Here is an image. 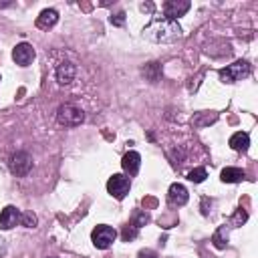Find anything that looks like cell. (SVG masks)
<instances>
[{"mask_svg": "<svg viewBox=\"0 0 258 258\" xmlns=\"http://www.w3.org/2000/svg\"><path fill=\"white\" fill-rule=\"evenodd\" d=\"M143 36L153 42H173L181 36V26L177 24V20H169L165 16L153 18L143 28Z\"/></svg>", "mask_w": 258, "mask_h": 258, "instance_id": "obj_1", "label": "cell"}, {"mask_svg": "<svg viewBox=\"0 0 258 258\" xmlns=\"http://www.w3.org/2000/svg\"><path fill=\"white\" fill-rule=\"evenodd\" d=\"M56 119H58V123L64 125V127H77V125L83 123L85 113H83V109H79L77 105L67 103V105H60V107H58Z\"/></svg>", "mask_w": 258, "mask_h": 258, "instance_id": "obj_2", "label": "cell"}, {"mask_svg": "<svg viewBox=\"0 0 258 258\" xmlns=\"http://www.w3.org/2000/svg\"><path fill=\"white\" fill-rule=\"evenodd\" d=\"M248 75H250V64L246 60H236V62H232V64H228L226 69L220 71L222 83H236V81H242Z\"/></svg>", "mask_w": 258, "mask_h": 258, "instance_id": "obj_3", "label": "cell"}, {"mask_svg": "<svg viewBox=\"0 0 258 258\" xmlns=\"http://www.w3.org/2000/svg\"><path fill=\"white\" fill-rule=\"evenodd\" d=\"M115 238H117V230L111 228V226H107V224H99V226L93 230V234H91V240H93V244H95L99 250L109 248V246L115 242Z\"/></svg>", "mask_w": 258, "mask_h": 258, "instance_id": "obj_4", "label": "cell"}, {"mask_svg": "<svg viewBox=\"0 0 258 258\" xmlns=\"http://www.w3.org/2000/svg\"><path fill=\"white\" fill-rule=\"evenodd\" d=\"M129 187H131L129 177H125V175H121V173H113V175L109 177V181H107V191H109L113 198H117V200H123V198L129 194Z\"/></svg>", "mask_w": 258, "mask_h": 258, "instance_id": "obj_5", "label": "cell"}, {"mask_svg": "<svg viewBox=\"0 0 258 258\" xmlns=\"http://www.w3.org/2000/svg\"><path fill=\"white\" fill-rule=\"evenodd\" d=\"M32 169V157L26 151H16L10 157V171L18 177H24L28 171Z\"/></svg>", "mask_w": 258, "mask_h": 258, "instance_id": "obj_6", "label": "cell"}, {"mask_svg": "<svg viewBox=\"0 0 258 258\" xmlns=\"http://www.w3.org/2000/svg\"><path fill=\"white\" fill-rule=\"evenodd\" d=\"M12 58H14L16 64H20V67H28V64L34 60V48H32L28 42H20V44L14 46V50H12Z\"/></svg>", "mask_w": 258, "mask_h": 258, "instance_id": "obj_7", "label": "cell"}, {"mask_svg": "<svg viewBox=\"0 0 258 258\" xmlns=\"http://www.w3.org/2000/svg\"><path fill=\"white\" fill-rule=\"evenodd\" d=\"M189 2L187 0H167L165 4H163V14H165V18H169V20H175L177 16H183L187 10H189Z\"/></svg>", "mask_w": 258, "mask_h": 258, "instance_id": "obj_8", "label": "cell"}, {"mask_svg": "<svg viewBox=\"0 0 258 258\" xmlns=\"http://www.w3.org/2000/svg\"><path fill=\"white\" fill-rule=\"evenodd\" d=\"M20 216H22V212H18L14 206H6V208L0 212V230H10V228H14V226L20 222Z\"/></svg>", "mask_w": 258, "mask_h": 258, "instance_id": "obj_9", "label": "cell"}, {"mask_svg": "<svg viewBox=\"0 0 258 258\" xmlns=\"http://www.w3.org/2000/svg\"><path fill=\"white\" fill-rule=\"evenodd\" d=\"M167 198H169V202H171L173 206H183V204H187L189 194H187L185 185H181V183H171L169 189H167Z\"/></svg>", "mask_w": 258, "mask_h": 258, "instance_id": "obj_10", "label": "cell"}, {"mask_svg": "<svg viewBox=\"0 0 258 258\" xmlns=\"http://www.w3.org/2000/svg\"><path fill=\"white\" fill-rule=\"evenodd\" d=\"M56 20H58V12L54 8H44L36 16V26L42 28V30H48V28H52L56 24Z\"/></svg>", "mask_w": 258, "mask_h": 258, "instance_id": "obj_11", "label": "cell"}, {"mask_svg": "<svg viewBox=\"0 0 258 258\" xmlns=\"http://www.w3.org/2000/svg\"><path fill=\"white\" fill-rule=\"evenodd\" d=\"M121 165H123V171H125V173L135 175V173L139 171V165H141V155H139L137 151H129V153L123 155Z\"/></svg>", "mask_w": 258, "mask_h": 258, "instance_id": "obj_12", "label": "cell"}, {"mask_svg": "<svg viewBox=\"0 0 258 258\" xmlns=\"http://www.w3.org/2000/svg\"><path fill=\"white\" fill-rule=\"evenodd\" d=\"M75 79V64L73 62H60L56 69V81L60 85H69Z\"/></svg>", "mask_w": 258, "mask_h": 258, "instance_id": "obj_13", "label": "cell"}, {"mask_svg": "<svg viewBox=\"0 0 258 258\" xmlns=\"http://www.w3.org/2000/svg\"><path fill=\"white\" fill-rule=\"evenodd\" d=\"M244 169H240V167H224L222 169V173H220V179L224 181V183H238V181H242L244 179Z\"/></svg>", "mask_w": 258, "mask_h": 258, "instance_id": "obj_14", "label": "cell"}, {"mask_svg": "<svg viewBox=\"0 0 258 258\" xmlns=\"http://www.w3.org/2000/svg\"><path fill=\"white\" fill-rule=\"evenodd\" d=\"M248 145H250V137H248V133L238 131V133H234V135L230 137V147L236 149V151H246Z\"/></svg>", "mask_w": 258, "mask_h": 258, "instance_id": "obj_15", "label": "cell"}, {"mask_svg": "<svg viewBox=\"0 0 258 258\" xmlns=\"http://www.w3.org/2000/svg\"><path fill=\"white\" fill-rule=\"evenodd\" d=\"M206 177H208V173H206L204 167H196V169H191V171L187 173V179L194 181V183H202Z\"/></svg>", "mask_w": 258, "mask_h": 258, "instance_id": "obj_16", "label": "cell"}, {"mask_svg": "<svg viewBox=\"0 0 258 258\" xmlns=\"http://www.w3.org/2000/svg\"><path fill=\"white\" fill-rule=\"evenodd\" d=\"M224 234H226V226H222V228L214 234V244H216V248H226L228 238H224Z\"/></svg>", "mask_w": 258, "mask_h": 258, "instance_id": "obj_17", "label": "cell"}, {"mask_svg": "<svg viewBox=\"0 0 258 258\" xmlns=\"http://www.w3.org/2000/svg\"><path fill=\"white\" fill-rule=\"evenodd\" d=\"M20 222H22L26 228H34V226H36V216L30 214V212H24V214L20 216Z\"/></svg>", "mask_w": 258, "mask_h": 258, "instance_id": "obj_18", "label": "cell"}, {"mask_svg": "<svg viewBox=\"0 0 258 258\" xmlns=\"http://www.w3.org/2000/svg\"><path fill=\"white\" fill-rule=\"evenodd\" d=\"M121 238H123L125 242H129V240L137 238V228H135V226H125V228H123V232H121Z\"/></svg>", "mask_w": 258, "mask_h": 258, "instance_id": "obj_19", "label": "cell"}, {"mask_svg": "<svg viewBox=\"0 0 258 258\" xmlns=\"http://www.w3.org/2000/svg\"><path fill=\"white\" fill-rule=\"evenodd\" d=\"M147 222H149V218H147V214H137V216H135V220H133V224H131V226H135V228H137V230H139V228H141V226H145V224H147Z\"/></svg>", "mask_w": 258, "mask_h": 258, "instance_id": "obj_20", "label": "cell"}, {"mask_svg": "<svg viewBox=\"0 0 258 258\" xmlns=\"http://www.w3.org/2000/svg\"><path fill=\"white\" fill-rule=\"evenodd\" d=\"M123 22H125V14H123V12H119V14L111 16V24H115V26H121Z\"/></svg>", "mask_w": 258, "mask_h": 258, "instance_id": "obj_21", "label": "cell"}, {"mask_svg": "<svg viewBox=\"0 0 258 258\" xmlns=\"http://www.w3.org/2000/svg\"><path fill=\"white\" fill-rule=\"evenodd\" d=\"M137 258H159V256H157V252H153V250H141Z\"/></svg>", "mask_w": 258, "mask_h": 258, "instance_id": "obj_22", "label": "cell"}, {"mask_svg": "<svg viewBox=\"0 0 258 258\" xmlns=\"http://www.w3.org/2000/svg\"><path fill=\"white\" fill-rule=\"evenodd\" d=\"M50 258H54V256H50Z\"/></svg>", "mask_w": 258, "mask_h": 258, "instance_id": "obj_23", "label": "cell"}]
</instances>
